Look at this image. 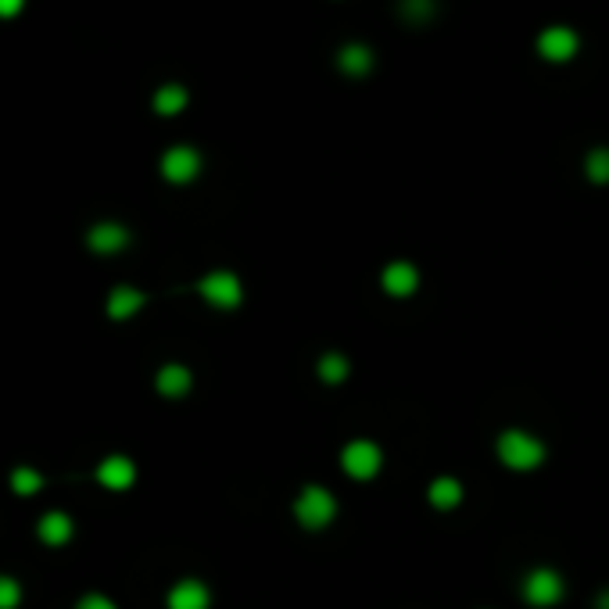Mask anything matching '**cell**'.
Here are the masks:
<instances>
[{
    "mask_svg": "<svg viewBox=\"0 0 609 609\" xmlns=\"http://www.w3.org/2000/svg\"><path fill=\"white\" fill-rule=\"evenodd\" d=\"M190 104V94H187V86L183 83H165V86H158L155 90V97H151V108H155L158 115H180L183 108Z\"/></svg>",
    "mask_w": 609,
    "mask_h": 609,
    "instance_id": "obj_13",
    "label": "cell"
},
{
    "mask_svg": "<svg viewBox=\"0 0 609 609\" xmlns=\"http://www.w3.org/2000/svg\"><path fill=\"white\" fill-rule=\"evenodd\" d=\"M155 384L165 398H180L190 391V369L187 366H162V373H158Z\"/></svg>",
    "mask_w": 609,
    "mask_h": 609,
    "instance_id": "obj_17",
    "label": "cell"
},
{
    "mask_svg": "<svg viewBox=\"0 0 609 609\" xmlns=\"http://www.w3.org/2000/svg\"><path fill=\"white\" fill-rule=\"evenodd\" d=\"M427 498L434 509H455L463 502V484L455 481V477H438V481L430 484Z\"/></svg>",
    "mask_w": 609,
    "mask_h": 609,
    "instance_id": "obj_16",
    "label": "cell"
},
{
    "mask_svg": "<svg viewBox=\"0 0 609 609\" xmlns=\"http://www.w3.org/2000/svg\"><path fill=\"white\" fill-rule=\"evenodd\" d=\"M498 459L509 470H538L545 463V445L527 430H506L498 434Z\"/></svg>",
    "mask_w": 609,
    "mask_h": 609,
    "instance_id": "obj_2",
    "label": "cell"
},
{
    "mask_svg": "<svg viewBox=\"0 0 609 609\" xmlns=\"http://www.w3.org/2000/svg\"><path fill=\"white\" fill-rule=\"evenodd\" d=\"M22 8H26V0H0V18H15Z\"/></svg>",
    "mask_w": 609,
    "mask_h": 609,
    "instance_id": "obj_24",
    "label": "cell"
},
{
    "mask_svg": "<svg viewBox=\"0 0 609 609\" xmlns=\"http://www.w3.org/2000/svg\"><path fill=\"white\" fill-rule=\"evenodd\" d=\"M416 287H420V273L412 262H391L384 269V291L391 298H409V294H416Z\"/></svg>",
    "mask_w": 609,
    "mask_h": 609,
    "instance_id": "obj_11",
    "label": "cell"
},
{
    "mask_svg": "<svg viewBox=\"0 0 609 609\" xmlns=\"http://www.w3.org/2000/svg\"><path fill=\"white\" fill-rule=\"evenodd\" d=\"M169 609H208V588L194 577L180 581L169 592Z\"/></svg>",
    "mask_w": 609,
    "mask_h": 609,
    "instance_id": "obj_14",
    "label": "cell"
},
{
    "mask_svg": "<svg viewBox=\"0 0 609 609\" xmlns=\"http://www.w3.org/2000/svg\"><path fill=\"white\" fill-rule=\"evenodd\" d=\"M438 11H441L438 0H395L398 22L409 29H427L438 18Z\"/></svg>",
    "mask_w": 609,
    "mask_h": 609,
    "instance_id": "obj_9",
    "label": "cell"
},
{
    "mask_svg": "<svg viewBox=\"0 0 609 609\" xmlns=\"http://www.w3.org/2000/svg\"><path fill=\"white\" fill-rule=\"evenodd\" d=\"M11 488H15L18 495H36V491L43 488V477L36 470H29V466H18V470L11 473Z\"/></svg>",
    "mask_w": 609,
    "mask_h": 609,
    "instance_id": "obj_21",
    "label": "cell"
},
{
    "mask_svg": "<svg viewBox=\"0 0 609 609\" xmlns=\"http://www.w3.org/2000/svg\"><path fill=\"white\" fill-rule=\"evenodd\" d=\"M40 538L47 545H65L72 538V520L65 513H47L40 520Z\"/></svg>",
    "mask_w": 609,
    "mask_h": 609,
    "instance_id": "obj_18",
    "label": "cell"
},
{
    "mask_svg": "<svg viewBox=\"0 0 609 609\" xmlns=\"http://www.w3.org/2000/svg\"><path fill=\"white\" fill-rule=\"evenodd\" d=\"M79 609H115V602L104 599V595H86V599L79 602Z\"/></svg>",
    "mask_w": 609,
    "mask_h": 609,
    "instance_id": "obj_23",
    "label": "cell"
},
{
    "mask_svg": "<svg viewBox=\"0 0 609 609\" xmlns=\"http://www.w3.org/2000/svg\"><path fill=\"white\" fill-rule=\"evenodd\" d=\"M319 380H326V384H341L344 377H348V359L344 355H337V352H326L323 359H319Z\"/></svg>",
    "mask_w": 609,
    "mask_h": 609,
    "instance_id": "obj_20",
    "label": "cell"
},
{
    "mask_svg": "<svg viewBox=\"0 0 609 609\" xmlns=\"http://www.w3.org/2000/svg\"><path fill=\"white\" fill-rule=\"evenodd\" d=\"M334 65L344 79H369L377 69V51L366 40H344L334 54Z\"/></svg>",
    "mask_w": 609,
    "mask_h": 609,
    "instance_id": "obj_4",
    "label": "cell"
},
{
    "mask_svg": "<svg viewBox=\"0 0 609 609\" xmlns=\"http://www.w3.org/2000/svg\"><path fill=\"white\" fill-rule=\"evenodd\" d=\"M18 599H22V588H18V581H11V577H0V609H15Z\"/></svg>",
    "mask_w": 609,
    "mask_h": 609,
    "instance_id": "obj_22",
    "label": "cell"
},
{
    "mask_svg": "<svg viewBox=\"0 0 609 609\" xmlns=\"http://www.w3.org/2000/svg\"><path fill=\"white\" fill-rule=\"evenodd\" d=\"M97 481L112 491H126L129 484L137 481V466L129 463L126 455H112V459H104V463L97 466Z\"/></svg>",
    "mask_w": 609,
    "mask_h": 609,
    "instance_id": "obj_10",
    "label": "cell"
},
{
    "mask_svg": "<svg viewBox=\"0 0 609 609\" xmlns=\"http://www.w3.org/2000/svg\"><path fill=\"white\" fill-rule=\"evenodd\" d=\"M524 599L538 609H549L563 599V577L549 567H538L524 577Z\"/></svg>",
    "mask_w": 609,
    "mask_h": 609,
    "instance_id": "obj_7",
    "label": "cell"
},
{
    "mask_svg": "<svg viewBox=\"0 0 609 609\" xmlns=\"http://www.w3.org/2000/svg\"><path fill=\"white\" fill-rule=\"evenodd\" d=\"M581 33L567 22H552V26L538 29L534 36V54H538L545 65H570V61L581 54Z\"/></svg>",
    "mask_w": 609,
    "mask_h": 609,
    "instance_id": "obj_1",
    "label": "cell"
},
{
    "mask_svg": "<svg viewBox=\"0 0 609 609\" xmlns=\"http://www.w3.org/2000/svg\"><path fill=\"white\" fill-rule=\"evenodd\" d=\"M294 516H298L301 527L323 531V527H330V520L337 516V502L326 488L309 484V488H301V495L294 498Z\"/></svg>",
    "mask_w": 609,
    "mask_h": 609,
    "instance_id": "obj_3",
    "label": "cell"
},
{
    "mask_svg": "<svg viewBox=\"0 0 609 609\" xmlns=\"http://www.w3.org/2000/svg\"><path fill=\"white\" fill-rule=\"evenodd\" d=\"M201 294H205L208 305H215V309H237L244 298L241 291V280L233 273H226V269H219V273H208L205 280H201L198 287Z\"/></svg>",
    "mask_w": 609,
    "mask_h": 609,
    "instance_id": "obj_8",
    "label": "cell"
},
{
    "mask_svg": "<svg viewBox=\"0 0 609 609\" xmlns=\"http://www.w3.org/2000/svg\"><path fill=\"white\" fill-rule=\"evenodd\" d=\"M201 172V151L190 144H176L169 147L162 155V176L169 183H176V187H183V183H194Z\"/></svg>",
    "mask_w": 609,
    "mask_h": 609,
    "instance_id": "obj_5",
    "label": "cell"
},
{
    "mask_svg": "<svg viewBox=\"0 0 609 609\" xmlns=\"http://www.w3.org/2000/svg\"><path fill=\"white\" fill-rule=\"evenodd\" d=\"M599 609H609V592L599 595Z\"/></svg>",
    "mask_w": 609,
    "mask_h": 609,
    "instance_id": "obj_25",
    "label": "cell"
},
{
    "mask_svg": "<svg viewBox=\"0 0 609 609\" xmlns=\"http://www.w3.org/2000/svg\"><path fill=\"white\" fill-rule=\"evenodd\" d=\"M341 466L355 481H369V477H377L380 466H384V452H380L373 441H352V445L341 452Z\"/></svg>",
    "mask_w": 609,
    "mask_h": 609,
    "instance_id": "obj_6",
    "label": "cell"
},
{
    "mask_svg": "<svg viewBox=\"0 0 609 609\" xmlns=\"http://www.w3.org/2000/svg\"><path fill=\"white\" fill-rule=\"evenodd\" d=\"M584 176L595 183V187H606L609 183V147H592L584 155Z\"/></svg>",
    "mask_w": 609,
    "mask_h": 609,
    "instance_id": "obj_19",
    "label": "cell"
},
{
    "mask_svg": "<svg viewBox=\"0 0 609 609\" xmlns=\"http://www.w3.org/2000/svg\"><path fill=\"white\" fill-rule=\"evenodd\" d=\"M144 309V294L133 291V287H115L112 298H108V316L112 319H133Z\"/></svg>",
    "mask_w": 609,
    "mask_h": 609,
    "instance_id": "obj_15",
    "label": "cell"
},
{
    "mask_svg": "<svg viewBox=\"0 0 609 609\" xmlns=\"http://www.w3.org/2000/svg\"><path fill=\"white\" fill-rule=\"evenodd\" d=\"M86 241H90V248H94L97 255H115V251H122L129 244V230L119 223H97Z\"/></svg>",
    "mask_w": 609,
    "mask_h": 609,
    "instance_id": "obj_12",
    "label": "cell"
}]
</instances>
